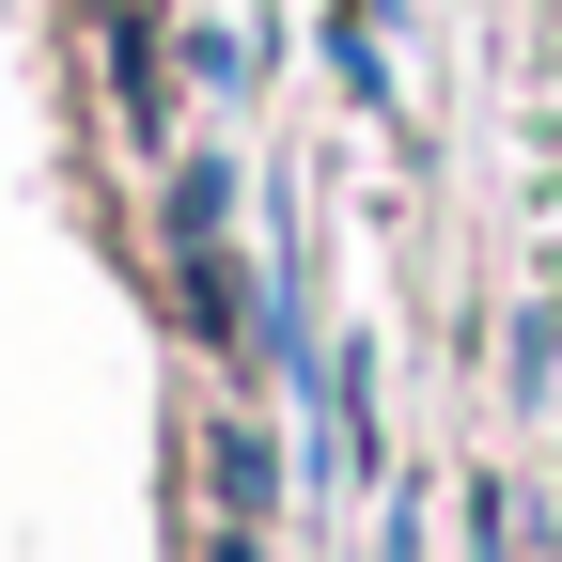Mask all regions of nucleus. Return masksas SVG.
I'll list each match as a JSON object with an SVG mask.
<instances>
[{"instance_id": "obj_1", "label": "nucleus", "mask_w": 562, "mask_h": 562, "mask_svg": "<svg viewBox=\"0 0 562 562\" xmlns=\"http://www.w3.org/2000/svg\"><path fill=\"white\" fill-rule=\"evenodd\" d=\"M172 281H188V328L203 344H235L250 328V297H235V235H220V172H172Z\"/></svg>"}, {"instance_id": "obj_2", "label": "nucleus", "mask_w": 562, "mask_h": 562, "mask_svg": "<svg viewBox=\"0 0 562 562\" xmlns=\"http://www.w3.org/2000/svg\"><path fill=\"white\" fill-rule=\"evenodd\" d=\"M94 16H110V94H125V125L157 140V125H172V63H157V32H140V0H94Z\"/></svg>"}, {"instance_id": "obj_3", "label": "nucleus", "mask_w": 562, "mask_h": 562, "mask_svg": "<svg viewBox=\"0 0 562 562\" xmlns=\"http://www.w3.org/2000/svg\"><path fill=\"white\" fill-rule=\"evenodd\" d=\"M220 562H250V531H235V547H220Z\"/></svg>"}]
</instances>
